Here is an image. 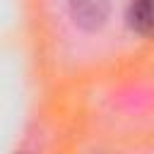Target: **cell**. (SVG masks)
<instances>
[{"label":"cell","mask_w":154,"mask_h":154,"mask_svg":"<svg viewBox=\"0 0 154 154\" xmlns=\"http://www.w3.org/2000/svg\"><path fill=\"white\" fill-rule=\"evenodd\" d=\"M130 26L142 34V36H149L152 34V26H154V14H152V0H132L130 5Z\"/></svg>","instance_id":"obj_2"},{"label":"cell","mask_w":154,"mask_h":154,"mask_svg":"<svg viewBox=\"0 0 154 154\" xmlns=\"http://www.w3.org/2000/svg\"><path fill=\"white\" fill-rule=\"evenodd\" d=\"M111 0H70L72 19L84 31H96L106 24Z\"/></svg>","instance_id":"obj_1"}]
</instances>
